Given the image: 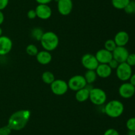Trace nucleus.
<instances>
[{
  "instance_id": "obj_39",
  "label": "nucleus",
  "mask_w": 135,
  "mask_h": 135,
  "mask_svg": "<svg viewBox=\"0 0 135 135\" xmlns=\"http://www.w3.org/2000/svg\"><path fill=\"white\" fill-rule=\"evenodd\" d=\"M125 135H128V134H125Z\"/></svg>"
},
{
  "instance_id": "obj_34",
  "label": "nucleus",
  "mask_w": 135,
  "mask_h": 135,
  "mask_svg": "<svg viewBox=\"0 0 135 135\" xmlns=\"http://www.w3.org/2000/svg\"><path fill=\"white\" fill-rule=\"evenodd\" d=\"M129 83H131L133 86L135 87V74H133L129 79Z\"/></svg>"
},
{
  "instance_id": "obj_16",
  "label": "nucleus",
  "mask_w": 135,
  "mask_h": 135,
  "mask_svg": "<svg viewBox=\"0 0 135 135\" xmlns=\"http://www.w3.org/2000/svg\"><path fill=\"white\" fill-rule=\"evenodd\" d=\"M96 72L98 76L101 78H107L111 75L112 70L108 64H99L96 69Z\"/></svg>"
},
{
  "instance_id": "obj_29",
  "label": "nucleus",
  "mask_w": 135,
  "mask_h": 135,
  "mask_svg": "<svg viewBox=\"0 0 135 135\" xmlns=\"http://www.w3.org/2000/svg\"><path fill=\"white\" fill-rule=\"evenodd\" d=\"M108 64L109 65V67L112 68V70H116V69H117V68L118 67L119 63L117 60H115L113 59H113H112V60H111L110 62Z\"/></svg>"
},
{
  "instance_id": "obj_32",
  "label": "nucleus",
  "mask_w": 135,
  "mask_h": 135,
  "mask_svg": "<svg viewBox=\"0 0 135 135\" xmlns=\"http://www.w3.org/2000/svg\"><path fill=\"white\" fill-rule=\"evenodd\" d=\"M9 0H0V11H2L7 7Z\"/></svg>"
},
{
  "instance_id": "obj_13",
  "label": "nucleus",
  "mask_w": 135,
  "mask_h": 135,
  "mask_svg": "<svg viewBox=\"0 0 135 135\" xmlns=\"http://www.w3.org/2000/svg\"><path fill=\"white\" fill-rule=\"evenodd\" d=\"M13 47V42L7 36L0 37V56H5L9 54Z\"/></svg>"
},
{
  "instance_id": "obj_18",
  "label": "nucleus",
  "mask_w": 135,
  "mask_h": 135,
  "mask_svg": "<svg viewBox=\"0 0 135 135\" xmlns=\"http://www.w3.org/2000/svg\"><path fill=\"white\" fill-rule=\"evenodd\" d=\"M91 89L88 88L87 86L84 88L79 89L75 94V98L79 102H84L89 99L90 91Z\"/></svg>"
},
{
  "instance_id": "obj_33",
  "label": "nucleus",
  "mask_w": 135,
  "mask_h": 135,
  "mask_svg": "<svg viewBox=\"0 0 135 135\" xmlns=\"http://www.w3.org/2000/svg\"><path fill=\"white\" fill-rule=\"evenodd\" d=\"M52 1L53 0H36L38 4H48Z\"/></svg>"
},
{
  "instance_id": "obj_36",
  "label": "nucleus",
  "mask_w": 135,
  "mask_h": 135,
  "mask_svg": "<svg viewBox=\"0 0 135 135\" xmlns=\"http://www.w3.org/2000/svg\"><path fill=\"white\" fill-rule=\"evenodd\" d=\"M128 135H135V131L134 130H129L127 134Z\"/></svg>"
},
{
  "instance_id": "obj_25",
  "label": "nucleus",
  "mask_w": 135,
  "mask_h": 135,
  "mask_svg": "<svg viewBox=\"0 0 135 135\" xmlns=\"http://www.w3.org/2000/svg\"><path fill=\"white\" fill-rule=\"evenodd\" d=\"M125 13L127 14L132 15L135 13V1H130L129 3L127 4L125 8L124 9Z\"/></svg>"
},
{
  "instance_id": "obj_10",
  "label": "nucleus",
  "mask_w": 135,
  "mask_h": 135,
  "mask_svg": "<svg viewBox=\"0 0 135 135\" xmlns=\"http://www.w3.org/2000/svg\"><path fill=\"white\" fill-rule=\"evenodd\" d=\"M36 16L43 20H47L51 17L52 11L47 4H38L35 9Z\"/></svg>"
},
{
  "instance_id": "obj_11",
  "label": "nucleus",
  "mask_w": 135,
  "mask_h": 135,
  "mask_svg": "<svg viewBox=\"0 0 135 135\" xmlns=\"http://www.w3.org/2000/svg\"><path fill=\"white\" fill-rule=\"evenodd\" d=\"M129 54V50L127 48H125V46H117L112 52L113 58L117 60L119 64L126 62Z\"/></svg>"
},
{
  "instance_id": "obj_30",
  "label": "nucleus",
  "mask_w": 135,
  "mask_h": 135,
  "mask_svg": "<svg viewBox=\"0 0 135 135\" xmlns=\"http://www.w3.org/2000/svg\"><path fill=\"white\" fill-rule=\"evenodd\" d=\"M104 135H119V133L114 128H109L105 131Z\"/></svg>"
},
{
  "instance_id": "obj_26",
  "label": "nucleus",
  "mask_w": 135,
  "mask_h": 135,
  "mask_svg": "<svg viewBox=\"0 0 135 135\" xmlns=\"http://www.w3.org/2000/svg\"><path fill=\"white\" fill-rule=\"evenodd\" d=\"M126 127L129 130L135 131V117H131L127 120Z\"/></svg>"
},
{
  "instance_id": "obj_3",
  "label": "nucleus",
  "mask_w": 135,
  "mask_h": 135,
  "mask_svg": "<svg viewBox=\"0 0 135 135\" xmlns=\"http://www.w3.org/2000/svg\"><path fill=\"white\" fill-rule=\"evenodd\" d=\"M123 103L119 100H112L104 107V112L111 118H118L123 113Z\"/></svg>"
},
{
  "instance_id": "obj_4",
  "label": "nucleus",
  "mask_w": 135,
  "mask_h": 135,
  "mask_svg": "<svg viewBox=\"0 0 135 135\" xmlns=\"http://www.w3.org/2000/svg\"><path fill=\"white\" fill-rule=\"evenodd\" d=\"M89 99L95 105H102L106 101L107 95L102 89L92 87L90 91Z\"/></svg>"
},
{
  "instance_id": "obj_20",
  "label": "nucleus",
  "mask_w": 135,
  "mask_h": 135,
  "mask_svg": "<svg viewBox=\"0 0 135 135\" xmlns=\"http://www.w3.org/2000/svg\"><path fill=\"white\" fill-rule=\"evenodd\" d=\"M42 81L46 84H51L55 80V76L52 72L50 71H46L42 74Z\"/></svg>"
},
{
  "instance_id": "obj_23",
  "label": "nucleus",
  "mask_w": 135,
  "mask_h": 135,
  "mask_svg": "<svg viewBox=\"0 0 135 135\" xmlns=\"http://www.w3.org/2000/svg\"><path fill=\"white\" fill-rule=\"evenodd\" d=\"M26 52L28 55L32 56H35L37 55L38 53V48L36 46V45L33 44H28L26 48Z\"/></svg>"
},
{
  "instance_id": "obj_5",
  "label": "nucleus",
  "mask_w": 135,
  "mask_h": 135,
  "mask_svg": "<svg viewBox=\"0 0 135 135\" xmlns=\"http://www.w3.org/2000/svg\"><path fill=\"white\" fill-rule=\"evenodd\" d=\"M132 74H133L132 67L129 66L127 62L120 63L116 69V75L117 78L122 82H127L129 80Z\"/></svg>"
},
{
  "instance_id": "obj_7",
  "label": "nucleus",
  "mask_w": 135,
  "mask_h": 135,
  "mask_svg": "<svg viewBox=\"0 0 135 135\" xmlns=\"http://www.w3.org/2000/svg\"><path fill=\"white\" fill-rule=\"evenodd\" d=\"M50 85L51 91L56 95H64L69 89L67 83L62 79H55Z\"/></svg>"
},
{
  "instance_id": "obj_24",
  "label": "nucleus",
  "mask_w": 135,
  "mask_h": 135,
  "mask_svg": "<svg viewBox=\"0 0 135 135\" xmlns=\"http://www.w3.org/2000/svg\"><path fill=\"white\" fill-rule=\"evenodd\" d=\"M104 47H105V50L112 52L115 49V48L117 47V45H116L114 40L108 39L104 43Z\"/></svg>"
},
{
  "instance_id": "obj_9",
  "label": "nucleus",
  "mask_w": 135,
  "mask_h": 135,
  "mask_svg": "<svg viewBox=\"0 0 135 135\" xmlns=\"http://www.w3.org/2000/svg\"><path fill=\"white\" fill-rule=\"evenodd\" d=\"M119 94L124 99H130L135 95V87L129 82H125L119 87Z\"/></svg>"
},
{
  "instance_id": "obj_19",
  "label": "nucleus",
  "mask_w": 135,
  "mask_h": 135,
  "mask_svg": "<svg viewBox=\"0 0 135 135\" xmlns=\"http://www.w3.org/2000/svg\"><path fill=\"white\" fill-rule=\"evenodd\" d=\"M97 76L98 75L95 70H87L84 77L87 84H91L96 81Z\"/></svg>"
},
{
  "instance_id": "obj_8",
  "label": "nucleus",
  "mask_w": 135,
  "mask_h": 135,
  "mask_svg": "<svg viewBox=\"0 0 135 135\" xmlns=\"http://www.w3.org/2000/svg\"><path fill=\"white\" fill-rule=\"evenodd\" d=\"M82 65L87 70H96L99 65L98 61L93 54H86L81 58Z\"/></svg>"
},
{
  "instance_id": "obj_31",
  "label": "nucleus",
  "mask_w": 135,
  "mask_h": 135,
  "mask_svg": "<svg viewBox=\"0 0 135 135\" xmlns=\"http://www.w3.org/2000/svg\"><path fill=\"white\" fill-rule=\"evenodd\" d=\"M27 17L30 19H35L37 17L35 9H30V10H29L27 13Z\"/></svg>"
},
{
  "instance_id": "obj_17",
  "label": "nucleus",
  "mask_w": 135,
  "mask_h": 135,
  "mask_svg": "<svg viewBox=\"0 0 135 135\" xmlns=\"http://www.w3.org/2000/svg\"><path fill=\"white\" fill-rule=\"evenodd\" d=\"M36 57V60L38 63L42 65L48 64L52 60V56H51V53L47 50H42V51L38 52Z\"/></svg>"
},
{
  "instance_id": "obj_27",
  "label": "nucleus",
  "mask_w": 135,
  "mask_h": 135,
  "mask_svg": "<svg viewBox=\"0 0 135 135\" xmlns=\"http://www.w3.org/2000/svg\"><path fill=\"white\" fill-rule=\"evenodd\" d=\"M130 66H135V53H129L127 58L126 62Z\"/></svg>"
},
{
  "instance_id": "obj_35",
  "label": "nucleus",
  "mask_w": 135,
  "mask_h": 135,
  "mask_svg": "<svg viewBox=\"0 0 135 135\" xmlns=\"http://www.w3.org/2000/svg\"><path fill=\"white\" fill-rule=\"evenodd\" d=\"M4 19H5V17H4L3 13L2 11H0V25L3 22Z\"/></svg>"
},
{
  "instance_id": "obj_1",
  "label": "nucleus",
  "mask_w": 135,
  "mask_h": 135,
  "mask_svg": "<svg viewBox=\"0 0 135 135\" xmlns=\"http://www.w3.org/2000/svg\"><path fill=\"white\" fill-rule=\"evenodd\" d=\"M31 115L29 110H19L12 114L8 120L7 126L11 130H20L25 127Z\"/></svg>"
},
{
  "instance_id": "obj_6",
  "label": "nucleus",
  "mask_w": 135,
  "mask_h": 135,
  "mask_svg": "<svg viewBox=\"0 0 135 135\" xmlns=\"http://www.w3.org/2000/svg\"><path fill=\"white\" fill-rule=\"evenodd\" d=\"M67 84H68L69 89L75 91L81 89L87 86L85 78L81 75H76L71 77Z\"/></svg>"
},
{
  "instance_id": "obj_28",
  "label": "nucleus",
  "mask_w": 135,
  "mask_h": 135,
  "mask_svg": "<svg viewBox=\"0 0 135 135\" xmlns=\"http://www.w3.org/2000/svg\"><path fill=\"white\" fill-rule=\"evenodd\" d=\"M11 132V130L7 125L0 128V135H9Z\"/></svg>"
},
{
  "instance_id": "obj_12",
  "label": "nucleus",
  "mask_w": 135,
  "mask_h": 135,
  "mask_svg": "<svg viewBox=\"0 0 135 135\" xmlns=\"http://www.w3.org/2000/svg\"><path fill=\"white\" fill-rule=\"evenodd\" d=\"M72 0H58L57 9L59 13L63 16H67L71 13L73 10Z\"/></svg>"
},
{
  "instance_id": "obj_15",
  "label": "nucleus",
  "mask_w": 135,
  "mask_h": 135,
  "mask_svg": "<svg viewBox=\"0 0 135 135\" xmlns=\"http://www.w3.org/2000/svg\"><path fill=\"white\" fill-rule=\"evenodd\" d=\"M113 40L117 46H125L129 41V34L125 30H120L115 34Z\"/></svg>"
},
{
  "instance_id": "obj_37",
  "label": "nucleus",
  "mask_w": 135,
  "mask_h": 135,
  "mask_svg": "<svg viewBox=\"0 0 135 135\" xmlns=\"http://www.w3.org/2000/svg\"><path fill=\"white\" fill-rule=\"evenodd\" d=\"M2 34H3V30H2V29L0 27V37H1V36H2Z\"/></svg>"
},
{
  "instance_id": "obj_38",
  "label": "nucleus",
  "mask_w": 135,
  "mask_h": 135,
  "mask_svg": "<svg viewBox=\"0 0 135 135\" xmlns=\"http://www.w3.org/2000/svg\"><path fill=\"white\" fill-rule=\"evenodd\" d=\"M131 1H135V0H131Z\"/></svg>"
},
{
  "instance_id": "obj_22",
  "label": "nucleus",
  "mask_w": 135,
  "mask_h": 135,
  "mask_svg": "<svg viewBox=\"0 0 135 135\" xmlns=\"http://www.w3.org/2000/svg\"><path fill=\"white\" fill-rule=\"evenodd\" d=\"M44 33L43 30H42L41 28L36 27L34 28V29L31 30L30 34H31V37H32L34 39L38 41H40Z\"/></svg>"
},
{
  "instance_id": "obj_21",
  "label": "nucleus",
  "mask_w": 135,
  "mask_h": 135,
  "mask_svg": "<svg viewBox=\"0 0 135 135\" xmlns=\"http://www.w3.org/2000/svg\"><path fill=\"white\" fill-rule=\"evenodd\" d=\"M131 0H112V4L117 9H124Z\"/></svg>"
},
{
  "instance_id": "obj_14",
  "label": "nucleus",
  "mask_w": 135,
  "mask_h": 135,
  "mask_svg": "<svg viewBox=\"0 0 135 135\" xmlns=\"http://www.w3.org/2000/svg\"><path fill=\"white\" fill-rule=\"evenodd\" d=\"M95 56L98 61L99 64H108L113 59L112 52L108 51L105 48L99 50L96 52Z\"/></svg>"
},
{
  "instance_id": "obj_2",
  "label": "nucleus",
  "mask_w": 135,
  "mask_h": 135,
  "mask_svg": "<svg viewBox=\"0 0 135 135\" xmlns=\"http://www.w3.org/2000/svg\"><path fill=\"white\" fill-rule=\"evenodd\" d=\"M59 38L55 33L51 31L46 32L40 40L41 44L45 50L51 52L57 48L59 45Z\"/></svg>"
}]
</instances>
